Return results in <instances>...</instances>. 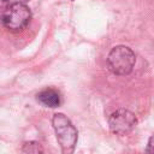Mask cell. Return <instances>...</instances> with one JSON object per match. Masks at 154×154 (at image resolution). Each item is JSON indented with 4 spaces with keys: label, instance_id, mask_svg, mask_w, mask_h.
Segmentation results:
<instances>
[{
    "label": "cell",
    "instance_id": "cell-1",
    "mask_svg": "<svg viewBox=\"0 0 154 154\" xmlns=\"http://www.w3.org/2000/svg\"><path fill=\"white\" fill-rule=\"evenodd\" d=\"M52 125L63 154H72L78 140V132L75 125L64 113H55L52 118Z\"/></svg>",
    "mask_w": 154,
    "mask_h": 154
},
{
    "label": "cell",
    "instance_id": "cell-2",
    "mask_svg": "<svg viewBox=\"0 0 154 154\" xmlns=\"http://www.w3.org/2000/svg\"><path fill=\"white\" fill-rule=\"evenodd\" d=\"M31 19L30 8L22 1L8 5L1 13V23L10 31H20L28 26Z\"/></svg>",
    "mask_w": 154,
    "mask_h": 154
},
{
    "label": "cell",
    "instance_id": "cell-3",
    "mask_svg": "<svg viewBox=\"0 0 154 154\" xmlns=\"http://www.w3.org/2000/svg\"><path fill=\"white\" fill-rule=\"evenodd\" d=\"M136 63L135 53L126 46H116L111 49L107 57L108 70L117 76L129 75Z\"/></svg>",
    "mask_w": 154,
    "mask_h": 154
},
{
    "label": "cell",
    "instance_id": "cell-4",
    "mask_svg": "<svg viewBox=\"0 0 154 154\" xmlns=\"http://www.w3.org/2000/svg\"><path fill=\"white\" fill-rule=\"evenodd\" d=\"M136 117L129 109H117L108 118V126L113 134L125 135L130 132L136 125Z\"/></svg>",
    "mask_w": 154,
    "mask_h": 154
},
{
    "label": "cell",
    "instance_id": "cell-5",
    "mask_svg": "<svg viewBox=\"0 0 154 154\" xmlns=\"http://www.w3.org/2000/svg\"><path fill=\"white\" fill-rule=\"evenodd\" d=\"M37 101L40 103H42L43 106H46V107L55 108V107L60 106V103H61V96H60V93L57 89L46 88V89L41 90L37 94Z\"/></svg>",
    "mask_w": 154,
    "mask_h": 154
},
{
    "label": "cell",
    "instance_id": "cell-6",
    "mask_svg": "<svg viewBox=\"0 0 154 154\" xmlns=\"http://www.w3.org/2000/svg\"><path fill=\"white\" fill-rule=\"evenodd\" d=\"M23 154H43L42 146L36 141H29L25 142L22 148Z\"/></svg>",
    "mask_w": 154,
    "mask_h": 154
},
{
    "label": "cell",
    "instance_id": "cell-7",
    "mask_svg": "<svg viewBox=\"0 0 154 154\" xmlns=\"http://www.w3.org/2000/svg\"><path fill=\"white\" fill-rule=\"evenodd\" d=\"M146 154H154V138L150 137L146 148Z\"/></svg>",
    "mask_w": 154,
    "mask_h": 154
},
{
    "label": "cell",
    "instance_id": "cell-8",
    "mask_svg": "<svg viewBox=\"0 0 154 154\" xmlns=\"http://www.w3.org/2000/svg\"><path fill=\"white\" fill-rule=\"evenodd\" d=\"M7 2H8V0H0V8H1V7H4Z\"/></svg>",
    "mask_w": 154,
    "mask_h": 154
},
{
    "label": "cell",
    "instance_id": "cell-9",
    "mask_svg": "<svg viewBox=\"0 0 154 154\" xmlns=\"http://www.w3.org/2000/svg\"><path fill=\"white\" fill-rule=\"evenodd\" d=\"M20 1H22V2H24V1H29V0H20Z\"/></svg>",
    "mask_w": 154,
    "mask_h": 154
},
{
    "label": "cell",
    "instance_id": "cell-10",
    "mask_svg": "<svg viewBox=\"0 0 154 154\" xmlns=\"http://www.w3.org/2000/svg\"><path fill=\"white\" fill-rule=\"evenodd\" d=\"M70 1H75V0H70Z\"/></svg>",
    "mask_w": 154,
    "mask_h": 154
}]
</instances>
